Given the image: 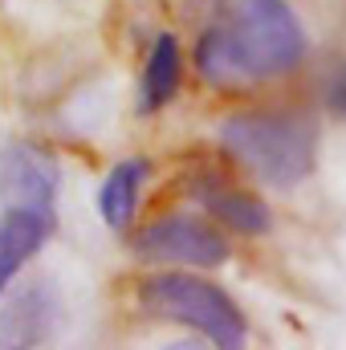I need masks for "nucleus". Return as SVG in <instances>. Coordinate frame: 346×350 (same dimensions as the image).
Listing matches in <instances>:
<instances>
[{"label":"nucleus","mask_w":346,"mask_h":350,"mask_svg":"<svg viewBox=\"0 0 346 350\" xmlns=\"http://www.w3.org/2000/svg\"><path fill=\"white\" fill-rule=\"evenodd\" d=\"M334 106H338V110L346 114V82H343L338 90H334Z\"/></svg>","instance_id":"11"},{"label":"nucleus","mask_w":346,"mask_h":350,"mask_svg":"<svg viewBox=\"0 0 346 350\" xmlns=\"http://www.w3.org/2000/svg\"><path fill=\"white\" fill-rule=\"evenodd\" d=\"M306 33L285 0H232V8L196 41V70L208 86H249L297 70Z\"/></svg>","instance_id":"1"},{"label":"nucleus","mask_w":346,"mask_h":350,"mask_svg":"<svg viewBox=\"0 0 346 350\" xmlns=\"http://www.w3.org/2000/svg\"><path fill=\"white\" fill-rule=\"evenodd\" d=\"M183 82V53H179V41L172 33H159L151 41V53H147V66H143V86H139V110L143 114H155L179 94Z\"/></svg>","instance_id":"10"},{"label":"nucleus","mask_w":346,"mask_h":350,"mask_svg":"<svg viewBox=\"0 0 346 350\" xmlns=\"http://www.w3.org/2000/svg\"><path fill=\"white\" fill-rule=\"evenodd\" d=\"M0 204L53 216L57 212V159L29 139L8 143L0 151Z\"/></svg>","instance_id":"5"},{"label":"nucleus","mask_w":346,"mask_h":350,"mask_svg":"<svg viewBox=\"0 0 346 350\" xmlns=\"http://www.w3.org/2000/svg\"><path fill=\"white\" fill-rule=\"evenodd\" d=\"M57 334V297L45 281L21 285L0 306V350H33Z\"/></svg>","instance_id":"6"},{"label":"nucleus","mask_w":346,"mask_h":350,"mask_svg":"<svg viewBox=\"0 0 346 350\" xmlns=\"http://www.w3.org/2000/svg\"><path fill=\"white\" fill-rule=\"evenodd\" d=\"M147 175H151L147 159H122V163H114L106 172L102 187H98V212H102V224L110 232H127L131 228V220L139 212V191H143Z\"/></svg>","instance_id":"9"},{"label":"nucleus","mask_w":346,"mask_h":350,"mask_svg":"<svg viewBox=\"0 0 346 350\" xmlns=\"http://www.w3.org/2000/svg\"><path fill=\"white\" fill-rule=\"evenodd\" d=\"M49 232H53V216L25 212V208H4V216H0V297L21 277V269L41 253Z\"/></svg>","instance_id":"8"},{"label":"nucleus","mask_w":346,"mask_h":350,"mask_svg":"<svg viewBox=\"0 0 346 350\" xmlns=\"http://www.w3.org/2000/svg\"><path fill=\"white\" fill-rule=\"evenodd\" d=\"M139 306H143V314L187 326L216 347L237 350L249 338V322H245L241 306L216 281H204L196 273H155V277L139 281Z\"/></svg>","instance_id":"3"},{"label":"nucleus","mask_w":346,"mask_h":350,"mask_svg":"<svg viewBox=\"0 0 346 350\" xmlns=\"http://www.w3.org/2000/svg\"><path fill=\"white\" fill-rule=\"evenodd\" d=\"M220 147L228 159H237L249 175L273 187H293L314 172V151H318V131L302 114H232L220 126Z\"/></svg>","instance_id":"2"},{"label":"nucleus","mask_w":346,"mask_h":350,"mask_svg":"<svg viewBox=\"0 0 346 350\" xmlns=\"http://www.w3.org/2000/svg\"><path fill=\"white\" fill-rule=\"evenodd\" d=\"M135 257L155 265H187V269H220L228 261V241L200 216H159L131 237Z\"/></svg>","instance_id":"4"},{"label":"nucleus","mask_w":346,"mask_h":350,"mask_svg":"<svg viewBox=\"0 0 346 350\" xmlns=\"http://www.w3.org/2000/svg\"><path fill=\"white\" fill-rule=\"evenodd\" d=\"M191 196L200 200V208L208 216H216L224 228H232L241 237H265L273 228L269 204L261 196H253V191H245V187H232L224 179H196Z\"/></svg>","instance_id":"7"}]
</instances>
